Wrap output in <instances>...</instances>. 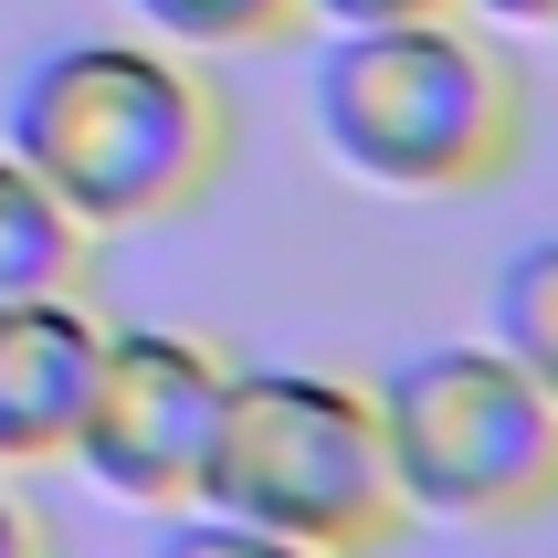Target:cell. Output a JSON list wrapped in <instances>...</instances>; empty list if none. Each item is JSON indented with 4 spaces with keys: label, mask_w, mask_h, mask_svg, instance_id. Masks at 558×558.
Wrapping results in <instances>:
<instances>
[{
    "label": "cell",
    "mask_w": 558,
    "mask_h": 558,
    "mask_svg": "<svg viewBox=\"0 0 558 558\" xmlns=\"http://www.w3.org/2000/svg\"><path fill=\"white\" fill-rule=\"evenodd\" d=\"M32 180L63 211L106 232H148L211 201L221 158H232V106L180 43H137V32H74L11 85V137Z\"/></svg>",
    "instance_id": "obj_1"
},
{
    "label": "cell",
    "mask_w": 558,
    "mask_h": 558,
    "mask_svg": "<svg viewBox=\"0 0 558 558\" xmlns=\"http://www.w3.org/2000/svg\"><path fill=\"white\" fill-rule=\"evenodd\" d=\"M316 148L359 190L390 201H474L527 158V74L506 63L496 22L474 11H411V22H348L306 74Z\"/></svg>",
    "instance_id": "obj_2"
},
{
    "label": "cell",
    "mask_w": 558,
    "mask_h": 558,
    "mask_svg": "<svg viewBox=\"0 0 558 558\" xmlns=\"http://www.w3.org/2000/svg\"><path fill=\"white\" fill-rule=\"evenodd\" d=\"M221 517H253L275 537H306L327 558H369L411 527L401 485H390V442H379L369 379L338 369H284V359H232L211 422V464L201 496Z\"/></svg>",
    "instance_id": "obj_3"
},
{
    "label": "cell",
    "mask_w": 558,
    "mask_h": 558,
    "mask_svg": "<svg viewBox=\"0 0 558 558\" xmlns=\"http://www.w3.org/2000/svg\"><path fill=\"white\" fill-rule=\"evenodd\" d=\"M401 517L527 527L558 506V401L496 338H433L369 379Z\"/></svg>",
    "instance_id": "obj_4"
},
{
    "label": "cell",
    "mask_w": 558,
    "mask_h": 558,
    "mask_svg": "<svg viewBox=\"0 0 558 558\" xmlns=\"http://www.w3.org/2000/svg\"><path fill=\"white\" fill-rule=\"evenodd\" d=\"M221 379H232V359H221L211 338H190V327H106L85 422H74L63 453L117 506L180 517V506L201 496V464H211Z\"/></svg>",
    "instance_id": "obj_5"
},
{
    "label": "cell",
    "mask_w": 558,
    "mask_h": 558,
    "mask_svg": "<svg viewBox=\"0 0 558 558\" xmlns=\"http://www.w3.org/2000/svg\"><path fill=\"white\" fill-rule=\"evenodd\" d=\"M95 359H106V316L85 295H22V306H0V474L53 464L74 442Z\"/></svg>",
    "instance_id": "obj_6"
},
{
    "label": "cell",
    "mask_w": 558,
    "mask_h": 558,
    "mask_svg": "<svg viewBox=\"0 0 558 558\" xmlns=\"http://www.w3.org/2000/svg\"><path fill=\"white\" fill-rule=\"evenodd\" d=\"M85 264H95V232L0 148V306H22V295H85Z\"/></svg>",
    "instance_id": "obj_7"
},
{
    "label": "cell",
    "mask_w": 558,
    "mask_h": 558,
    "mask_svg": "<svg viewBox=\"0 0 558 558\" xmlns=\"http://www.w3.org/2000/svg\"><path fill=\"white\" fill-rule=\"evenodd\" d=\"M485 338H496L506 359H517V369L558 401V232H537V243L506 253L496 306H485Z\"/></svg>",
    "instance_id": "obj_8"
},
{
    "label": "cell",
    "mask_w": 558,
    "mask_h": 558,
    "mask_svg": "<svg viewBox=\"0 0 558 558\" xmlns=\"http://www.w3.org/2000/svg\"><path fill=\"white\" fill-rule=\"evenodd\" d=\"M126 11L180 53H264L306 32V0H126Z\"/></svg>",
    "instance_id": "obj_9"
},
{
    "label": "cell",
    "mask_w": 558,
    "mask_h": 558,
    "mask_svg": "<svg viewBox=\"0 0 558 558\" xmlns=\"http://www.w3.org/2000/svg\"><path fill=\"white\" fill-rule=\"evenodd\" d=\"M148 558H327V548L275 537V527H253V517H221V506H180V517L158 527Z\"/></svg>",
    "instance_id": "obj_10"
},
{
    "label": "cell",
    "mask_w": 558,
    "mask_h": 558,
    "mask_svg": "<svg viewBox=\"0 0 558 558\" xmlns=\"http://www.w3.org/2000/svg\"><path fill=\"white\" fill-rule=\"evenodd\" d=\"M411 11H464V0H306V22L348 32V22H411Z\"/></svg>",
    "instance_id": "obj_11"
},
{
    "label": "cell",
    "mask_w": 558,
    "mask_h": 558,
    "mask_svg": "<svg viewBox=\"0 0 558 558\" xmlns=\"http://www.w3.org/2000/svg\"><path fill=\"white\" fill-rule=\"evenodd\" d=\"M474 22H506V32H558V0H464Z\"/></svg>",
    "instance_id": "obj_12"
},
{
    "label": "cell",
    "mask_w": 558,
    "mask_h": 558,
    "mask_svg": "<svg viewBox=\"0 0 558 558\" xmlns=\"http://www.w3.org/2000/svg\"><path fill=\"white\" fill-rule=\"evenodd\" d=\"M0 558H43V527H32V506L0 485Z\"/></svg>",
    "instance_id": "obj_13"
}]
</instances>
